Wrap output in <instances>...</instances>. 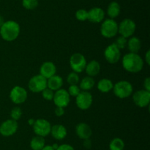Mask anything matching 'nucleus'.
I'll list each match as a JSON object with an SVG mask.
<instances>
[{"label":"nucleus","instance_id":"1","mask_svg":"<svg viewBox=\"0 0 150 150\" xmlns=\"http://www.w3.org/2000/svg\"><path fill=\"white\" fill-rule=\"evenodd\" d=\"M122 66L127 71L138 73L144 67V60L138 53L129 52L122 57Z\"/></svg>","mask_w":150,"mask_h":150},{"label":"nucleus","instance_id":"2","mask_svg":"<svg viewBox=\"0 0 150 150\" xmlns=\"http://www.w3.org/2000/svg\"><path fill=\"white\" fill-rule=\"evenodd\" d=\"M21 32L20 25L15 21L10 20L4 21L0 27V35L5 41L11 42L17 39Z\"/></svg>","mask_w":150,"mask_h":150},{"label":"nucleus","instance_id":"3","mask_svg":"<svg viewBox=\"0 0 150 150\" xmlns=\"http://www.w3.org/2000/svg\"><path fill=\"white\" fill-rule=\"evenodd\" d=\"M114 94L120 99H125L133 94V85L130 82L121 80L117 82L113 87Z\"/></svg>","mask_w":150,"mask_h":150},{"label":"nucleus","instance_id":"4","mask_svg":"<svg viewBox=\"0 0 150 150\" xmlns=\"http://www.w3.org/2000/svg\"><path fill=\"white\" fill-rule=\"evenodd\" d=\"M100 33L104 38H114L118 33V24L112 19H105L101 24Z\"/></svg>","mask_w":150,"mask_h":150},{"label":"nucleus","instance_id":"5","mask_svg":"<svg viewBox=\"0 0 150 150\" xmlns=\"http://www.w3.org/2000/svg\"><path fill=\"white\" fill-rule=\"evenodd\" d=\"M29 89L33 93H40L47 88V79L41 74L32 76L28 83Z\"/></svg>","mask_w":150,"mask_h":150},{"label":"nucleus","instance_id":"6","mask_svg":"<svg viewBox=\"0 0 150 150\" xmlns=\"http://www.w3.org/2000/svg\"><path fill=\"white\" fill-rule=\"evenodd\" d=\"M86 60L81 53H74L70 58V66L72 70L76 73H81L85 70Z\"/></svg>","mask_w":150,"mask_h":150},{"label":"nucleus","instance_id":"7","mask_svg":"<svg viewBox=\"0 0 150 150\" xmlns=\"http://www.w3.org/2000/svg\"><path fill=\"white\" fill-rule=\"evenodd\" d=\"M136 25L134 21L130 19H125L118 25V32L121 36L127 38L134 34Z\"/></svg>","mask_w":150,"mask_h":150},{"label":"nucleus","instance_id":"8","mask_svg":"<svg viewBox=\"0 0 150 150\" xmlns=\"http://www.w3.org/2000/svg\"><path fill=\"white\" fill-rule=\"evenodd\" d=\"M33 131L37 135L41 137H46L51 132V125L48 121L43 119L35 120L33 126Z\"/></svg>","mask_w":150,"mask_h":150},{"label":"nucleus","instance_id":"9","mask_svg":"<svg viewBox=\"0 0 150 150\" xmlns=\"http://www.w3.org/2000/svg\"><path fill=\"white\" fill-rule=\"evenodd\" d=\"M104 57L108 63L111 64H115L120 61L121 57L120 49L115 45L114 43L110 44L104 51Z\"/></svg>","mask_w":150,"mask_h":150},{"label":"nucleus","instance_id":"10","mask_svg":"<svg viewBox=\"0 0 150 150\" xmlns=\"http://www.w3.org/2000/svg\"><path fill=\"white\" fill-rule=\"evenodd\" d=\"M28 96L27 91L24 88L19 85L14 86L10 93V99L13 103L20 104L24 102Z\"/></svg>","mask_w":150,"mask_h":150},{"label":"nucleus","instance_id":"11","mask_svg":"<svg viewBox=\"0 0 150 150\" xmlns=\"http://www.w3.org/2000/svg\"><path fill=\"white\" fill-rule=\"evenodd\" d=\"M93 101V97L89 91H81L76 96V105L79 109L86 110L92 106Z\"/></svg>","mask_w":150,"mask_h":150},{"label":"nucleus","instance_id":"12","mask_svg":"<svg viewBox=\"0 0 150 150\" xmlns=\"http://www.w3.org/2000/svg\"><path fill=\"white\" fill-rule=\"evenodd\" d=\"M133 101L138 107H147L150 102V91H146L144 89L137 91L133 94Z\"/></svg>","mask_w":150,"mask_h":150},{"label":"nucleus","instance_id":"13","mask_svg":"<svg viewBox=\"0 0 150 150\" xmlns=\"http://www.w3.org/2000/svg\"><path fill=\"white\" fill-rule=\"evenodd\" d=\"M54 104L57 107H66L69 104L70 101V96L69 95L67 91L65 89H60L54 92V98H53Z\"/></svg>","mask_w":150,"mask_h":150},{"label":"nucleus","instance_id":"14","mask_svg":"<svg viewBox=\"0 0 150 150\" xmlns=\"http://www.w3.org/2000/svg\"><path fill=\"white\" fill-rule=\"evenodd\" d=\"M18 124L13 119H7L0 125V134L4 137H10L14 135L18 130Z\"/></svg>","mask_w":150,"mask_h":150},{"label":"nucleus","instance_id":"15","mask_svg":"<svg viewBox=\"0 0 150 150\" xmlns=\"http://www.w3.org/2000/svg\"><path fill=\"white\" fill-rule=\"evenodd\" d=\"M104 18H105V12L100 7H92L88 11L87 20H89L92 23H100L103 21Z\"/></svg>","mask_w":150,"mask_h":150},{"label":"nucleus","instance_id":"16","mask_svg":"<svg viewBox=\"0 0 150 150\" xmlns=\"http://www.w3.org/2000/svg\"><path fill=\"white\" fill-rule=\"evenodd\" d=\"M56 73H57V67L53 62H44L42 66H40V74H41L46 79H48L55 75Z\"/></svg>","mask_w":150,"mask_h":150},{"label":"nucleus","instance_id":"17","mask_svg":"<svg viewBox=\"0 0 150 150\" xmlns=\"http://www.w3.org/2000/svg\"><path fill=\"white\" fill-rule=\"evenodd\" d=\"M76 132L78 137L82 140L89 139L92 135V131L90 126L83 122L78 124L76 127Z\"/></svg>","mask_w":150,"mask_h":150},{"label":"nucleus","instance_id":"18","mask_svg":"<svg viewBox=\"0 0 150 150\" xmlns=\"http://www.w3.org/2000/svg\"><path fill=\"white\" fill-rule=\"evenodd\" d=\"M50 134H51L52 137L55 138L56 140L61 141L65 138L67 136V129L64 125L62 124H56L54 126H51V129Z\"/></svg>","mask_w":150,"mask_h":150},{"label":"nucleus","instance_id":"19","mask_svg":"<svg viewBox=\"0 0 150 150\" xmlns=\"http://www.w3.org/2000/svg\"><path fill=\"white\" fill-rule=\"evenodd\" d=\"M63 85V79L59 75H54L47 79V87L52 91H56L62 88Z\"/></svg>","mask_w":150,"mask_h":150},{"label":"nucleus","instance_id":"20","mask_svg":"<svg viewBox=\"0 0 150 150\" xmlns=\"http://www.w3.org/2000/svg\"><path fill=\"white\" fill-rule=\"evenodd\" d=\"M85 71L88 76L93 77L99 74L100 71V65L97 60H91L89 63H86Z\"/></svg>","mask_w":150,"mask_h":150},{"label":"nucleus","instance_id":"21","mask_svg":"<svg viewBox=\"0 0 150 150\" xmlns=\"http://www.w3.org/2000/svg\"><path fill=\"white\" fill-rule=\"evenodd\" d=\"M121 12V7L120 4L117 1H111L108 6L107 8V14L109 16L110 19H115L118 17Z\"/></svg>","mask_w":150,"mask_h":150},{"label":"nucleus","instance_id":"22","mask_svg":"<svg viewBox=\"0 0 150 150\" xmlns=\"http://www.w3.org/2000/svg\"><path fill=\"white\" fill-rule=\"evenodd\" d=\"M127 46L130 52L138 53L142 47V42L139 38L133 36L127 41Z\"/></svg>","mask_w":150,"mask_h":150},{"label":"nucleus","instance_id":"23","mask_svg":"<svg viewBox=\"0 0 150 150\" xmlns=\"http://www.w3.org/2000/svg\"><path fill=\"white\" fill-rule=\"evenodd\" d=\"M114 84L112 81L107 78L101 79L98 83V89L102 93H108L113 89Z\"/></svg>","mask_w":150,"mask_h":150},{"label":"nucleus","instance_id":"24","mask_svg":"<svg viewBox=\"0 0 150 150\" xmlns=\"http://www.w3.org/2000/svg\"><path fill=\"white\" fill-rule=\"evenodd\" d=\"M45 145L43 137L36 135L32 138L30 141V147L32 150H41Z\"/></svg>","mask_w":150,"mask_h":150},{"label":"nucleus","instance_id":"25","mask_svg":"<svg viewBox=\"0 0 150 150\" xmlns=\"http://www.w3.org/2000/svg\"><path fill=\"white\" fill-rule=\"evenodd\" d=\"M95 82L93 77L89 76H85L84 78L81 79L80 82V89H82L85 91H88L95 86Z\"/></svg>","mask_w":150,"mask_h":150},{"label":"nucleus","instance_id":"26","mask_svg":"<svg viewBox=\"0 0 150 150\" xmlns=\"http://www.w3.org/2000/svg\"><path fill=\"white\" fill-rule=\"evenodd\" d=\"M125 143L122 139L120 138H115L111 141L109 144L110 150H124Z\"/></svg>","mask_w":150,"mask_h":150},{"label":"nucleus","instance_id":"27","mask_svg":"<svg viewBox=\"0 0 150 150\" xmlns=\"http://www.w3.org/2000/svg\"><path fill=\"white\" fill-rule=\"evenodd\" d=\"M38 4V0H22V5L26 10H35Z\"/></svg>","mask_w":150,"mask_h":150},{"label":"nucleus","instance_id":"28","mask_svg":"<svg viewBox=\"0 0 150 150\" xmlns=\"http://www.w3.org/2000/svg\"><path fill=\"white\" fill-rule=\"evenodd\" d=\"M67 83L71 85H77L79 82V76L78 73L73 71L68 74L67 77Z\"/></svg>","mask_w":150,"mask_h":150},{"label":"nucleus","instance_id":"29","mask_svg":"<svg viewBox=\"0 0 150 150\" xmlns=\"http://www.w3.org/2000/svg\"><path fill=\"white\" fill-rule=\"evenodd\" d=\"M21 116H22V110L20 107H15L12 109L11 112H10V116H11L12 119H13V120L17 121L18 120H19V119L21 118Z\"/></svg>","mask_w":150,"mask_h":150},{"label":"nucleus","instance_id":"30","mask_svg":"<svg viewBox=\"0 0 150 150\" xmlns=\"http://www.w3.org/2000/svg\"><path fill=\"white\" fill-rule=\"evenodd\" d=\"M76 18L77 20L81 21H84L87 20L88 18V11H86L84 9H79L76 13Z\"/></svg>","mask_w":150,"mask_h":150},{"label":"nucleus","instance_id":"31","mask_svg":"<svg viewBox=\"0 0 150 150\" xmlns=\"http://www.w3.org/2000/svg\"><path fill=\"white\" fill-rule=\"evenodd\" d=\"M114 44H115V45L117 46L118 47L120 50L123 49H125L126 46H127V40L126 38H125V37L121 36V35H120L119 38H117V39L116 40V41Z\"/></svg>","mask_w":150,"mask_h":150},{"label":"nucleus","instance_id":"32","mask_svg":"<svg viewBox=\"0 0 150 150\" xmlns=\"http://www.w3.org/2000/svg\"><path fill=\"white\" fill-rule=\"evenodd\" d=\"M41 93H42V97H43V99H45V100H48V101H51V100H53L54 95V91H52L51 89H50V88H48V87H47L46 88H45Z\"/></svg>","mask_w":150,"mask_h":150},{"label":"nucleus","instance_id":"33","mask_svg":"<svg viewBox=\"0 0 150 150\" xmlns=\"http://www.w3.org/2000/svg\"><path fill=\"white\" fill-rule=\"evenodd\" d=\"M67 92H68L69 95L71 96L76 97L79 95V93L81 92L80 88H79L77 85H71L69 87Z\"/></svg>","mask_w":150,"mask_h":150},{"label":"nucleus","instance_id":"34","mask_svg":"<svg viewBox=\"0 0 150 150\" xmlns=\"http://www.w3.org/2000/svg\"><path fill=\"white\" fill-rule=\"evenodd\" d=\"M57 150H75V149L71 145H70V144H64L59 146V147L57 148Z\"/></svg>","mask_w":150,"mask_h":150},{"label":"nucleus","instance_id":"35","mask_svg":"<svg viewBox=\"0 0 150 150\" xmlns=\"http://www.w3.org/2000/svg\"><path fill=\"white\" fill-rule=\"evenodd\" d=\"M55 115L58 117H61L64 114V107H57V108L55 109Z\"/></svg>","mask_w":150,"mask_h":150},{"label":"nucleus","instance_id":"36","mask_svg":"<svg viewBox=\"0 0 150 150\" xmlns=\"http://www.w3.org/2000/svg\"><path fill=\"white\" fill-rule=\"evenodd\" d=\"M144 90L146 91H150V78L146 77L144 79Z\"/></svg>","mask_w":150,"mask_h":150},{"label":"nucleus","instance_id":"37","mask_svg":"<svg viewBox=\"0 0 150 150\" xmlns=\"http://www.w3.org/2000/svg\"><path fill=\"white\" fill-rule=\"evenodd\" d=\"M83 146L86 149H90L92 146V142H91L90 139H86L83 140Z\"/></svg>","mask_w":150,"mask_h":150},{"label":"nucleus","instance_id":"38","mask_svg":"<svg viewBox=\"0 0 150 150\" xmlns=\"http://www.w3.org/2000/svg\"><path fill=\"white\" fill-rule=\"evenodd\" d=\"M145 61H146V63H147V65L150 64V51L149 50H148V51H146V54H145Z\"/></svg>","mask_w":150,"mask_h":150},{"label":"nucleus","instance_id":"39","mask_svg":"<svg viewBox=\"0 0 150 150\" xmlns=\"http://www.w3.org/2000/svg\"><path fill=\"white\" fill-rule=\"evenodd\" d=\"M41 150H54V148L52 147V146L51 145H45V146Z\"/></svg>","mask_w":150,"mask_h":150},{"label":"nucleus","instance_id":"40","mask_svg":"<svg viewBox=\"0 0 150 150\" xmlns=\"http://www.w3.org/2000/svg\"><path fill=\"white\" fill-rule=\"evenodd\" d=\"M35 120L34 119H29V120H28V124H29L30 126H32L34 125V124H35Z\"/></svg>","mask_w":150,"mask_h":150},{"label":"nucleus","instance_id":"41","mask_svg":"<svg viewBox=\"0 0 150 150\" xmlns=\"http://www.w3.org/2000/svg\"><path fill=\"white\" fill-rule=\"evenodd\" d=\"M4 18L2 17V16L0 15V27H1V26L3 25V24H4Z\"/></svg>","mask_w":150,"mask_h":150},{"label":"nucleus","instance_id":"42","mask_svg":"<svg viewBox=\"0 0 150 150\" xmlns=\"http://www.w3.org/2000/svg\"><path fill=\"white\" fill-rule=\"evenodd\" d=\"M51 146H52V147L54 148V150H57V148L59 147V145L57 144H53V145H51Z\"/></svg>","mask_w":150,"mask_h":150}]
</instances>
